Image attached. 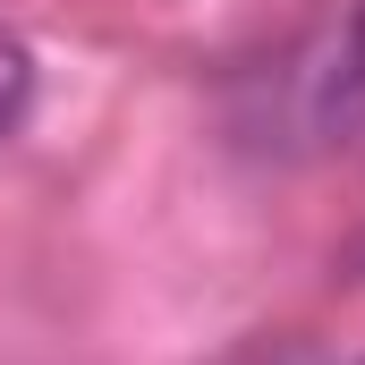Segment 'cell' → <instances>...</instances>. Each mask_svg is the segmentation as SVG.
Wrapping results in <instances>:
<instances>
[{"label":"cell","instance_id":"1","mask_svg":"<svg viewBox=\"0 0 365 365\" xmlns=\"http://www.w3.org/2000/svg\"><path fill=\"white\" fill-rule=\"evenodd\" d=\"M26 102H34V51H26V43L0 26V136H17Z\"/></svg>","mask_w":365,"mask_h":365},{"label":"cell","instance_id":"2","mask_svg":"<svg viewBox=\"0 0 365 365\" xmlns=\"http://www.w3.org/2000/svg\"><path fill=\"white\" fill-rule=\"evenodd\" d=\"M349 77L365 86V0H357V17H349Z\"/></svg>","mask_w":365,"mask_h":365}]
</instances>
